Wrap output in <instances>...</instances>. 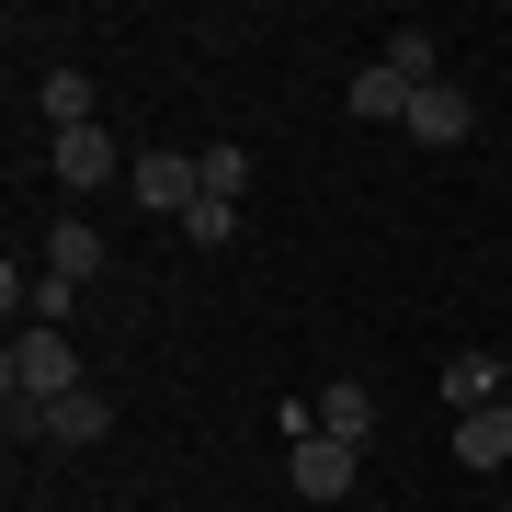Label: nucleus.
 Here are the masks:
<instances>
[{
    "instance_id": "9",
    "label": "nucleus",
    "mask_w": 512,
    "mask_h": 512,
    "mask_svg": "<svg viewBox=\"0 0 512 512\" xmlns=\"http://www.w3.org/2000/svg\"><path fill=\"white\" fill-rule=\"evenodd\" d=\"M319 433H342V444H376V387H319Z\"/></svg>"
},
{
    "instance_id": "11",
    "label": "nucleus",
    "mask_w": 512,
    "mask_h": 512,
    "mask_svg": "<svg viewBox=\"0 0 512 512\" xmlns=\"http://www.w3.org/2000/svg\"><path fill=\"white\" fill-rule=\"evenodd\" d=\"M444 399H456V421L490 410V399H512V387H501V353H456V365H444Z\"/></svg>"
},
{
    "instance_id": "13",
    "label": "nucleus",
    "mask_w": 512,
    "mask_h": 512,
    "mask_svg": "<svg viewBox=\"0 0 512 512\" xmlns=\"http://www.w3.org/2000/svg\"><path fill=\"white\" fill-rule=\"evenodd\" d=\"M80 319V285L69 274H35V285H23V330H69Z\"/></svg>"
},
{
    "instance_id": "3",
    "label": "nucleus",
    "mask_w": 512,
    "mask_h": 512,
    "mask_svg": "<svg viewBox=\"0 0 512 512\" xmlns=\"http://www.w3.org/2000/svg\"><path fill=\"white\" fill-rule=\"evenodd\" d=\"M285 478H296V501H342L353 478H365V444H342V433H296V444H285Z\"/></svg>"
},
{
    "instance_id": "6",
    "label": "nucleus",
    "mask_w": 512,
    "mask_h": 512,
    "mask_svg": "<svg viewBox=\"0 0 512 512\" xmlns=\"http://www.w3.org/2000/svg\"><path fill=\"white\" fill-rule=\"evenodd\" d=\"M46 160H57V183H69V194H103V183H114V137H103V126H69Z\"/></svg>"
},
{
    "instance_id": "4",
    "label": "nucleus",
    "mask_w": 512,
    "mask_h": 512,
    "mask_svg": "<svg viewBox=\"0 0 512 512\" xmlns=\"http://www.w3.org/2000/svg\"><path fill=\"white\" fill-rule=\"evenodd\" d=\"M444 444H456V467H467V478H512V399L467 410V421H456Z\"/></svg>"
},
{
    "instance_id": "8",
    "label": "nucleus",
    "mask_w": 512,
    "mask_h": 512,
    "mask_svg": "<svg viewBox=\"0 0 512 512\" xmlns=\"http://www.w3.org/2000/svg\"><path fill=\"white\" fill-rule=\"evenodd\" d=\"M376 69H399L410 92H433V80H444V35H433V23H399V35H387V57H376Z\"/></svg>"
},
{
    "instance_id": "1",
    "label": "nucleus",
    "mask_w": 512,
    "mask_h": 512,
    "mask_svg": "<svg viewBox=\"0 0 512 512\" xmlns=\"http://www.w3.org/2000/svg\"><path fill=\"white\" fill-rule=\"evenodd\" d=\"M0 399H80V353H69V330H12V353H0Z\"/></svg>"
},
{
    "instance_id": "2",
    "label": "nucleus",
    "mask_w": 512,
    "mask_h": 512,
    "mask_svg": "<svg viewBox=\"0 0 512 512\" xmlns=\"http://www.w3.org/2000/svg\"><path fill=\"white\" fill-rule=\"evenodd\" d=\"M126 194L148 205V217H194L205 160H183V148H137V160H126Z\"/></svg>"
},
{
    "instance_id": "12",
    "label": "nucleus",
    "mask_w": 512,
    "mask_h": 512,
    "mask_svg": "<svg viewBox=\"0 0 512 512\" xmlns=\"http://www.w3.org/2000/svg\"><path fill=\"white\" fill-rule=\"evenodd\" d=\"M35 114H46L57 137H69V126H92V80H80V69H46V80H35Z\"/></svg>"
},
{
    "instance_id": "14",
    "label": "nucleus",
    "mask_w": 512,
    "mask_h": 512,
    "mask_svg": "<svg viewBox=\"0 0 512 512\" xmlns=\"http://www.w3.org/2000/svg\"><path fill=\"white\" fill-rule=\"evenodd\" d=\"M239 194H251V148H205V205H239Z\"/></svg>"
},
{
    "instance_id": "10",
    "label": "nucleus",
    "mask_w": 512,
    "mask_h": 512,
    "mask_svg": "<svg viewBox=\"0 0 512 512\" xmlns=\"http://www.w3.org/2000/svg\"><path fill=\"white\" fill-rule=\"evenodd\" d=\"M353 114H365V126H410V80L399 69H353V92H342Z\"/></svg>"
},
{
    "instance_id": "16",
    "label": "nucleus",
    "mask_w": 512,
    "mask_h": 512,
    "mask_svg": "<svg viewBox=\"0 0 512 512\" xmlns=\"http://www.w3.org/2000/svg\"><path fill=\"white\" fill-rule=\"evenodd\" d=\"M501 387H512V353H501Z\"/></svg>"
},
{
    "instance_id": "15",
    "label": "nucleus",
    "mask_w": 512,
    "mask_h": 512,
    "mask_svg": "<svg viewBox=\"0 0 512 512\" xmlns=\"http://www.w3.org/2000/svg\"><path fill=\"white\" fill-rule=\"evenodd\" d=\"M183 239H194V251H228V239H239V205H205V194H194V217H183Z\"/></svg>"
},
{
    "instance_id": "7",
    "label": "nucleus",
    "mask_w": 512,
    "mask_h": 512,
    "mask_svg": "<svg viewBox=\"0 0 512 512\" xmlns=\"http://www.w3.org/2000/svg\"><path fill=\"white\" fill-rule=\"evenodd\" d=\"M46 274L92 285V274H103V228H92V217H57V228H46Z\"/></svg>"
},
{
    "instance_id": "17",
    "label": "nucleus",
    "mask_w": 512,
    "mask_h": 512,
    "mask_svg": "<svg viewBox=\"0 0 512 512\" xmlns=\"http://www.w3.org/2000/svg\"><path fill=\"white\" fill-rule=\"evenodd\" d=\"M490 512H512V490H501V501H490Z\"/></svg>"
},
{
    "instance_id": "5",
    "label": "nucleus",
    "mask_w": 512,
    "mask_h": 512,
    "mask_svg": "<svg viewBox=\"0 0 512 512\" xmlns=\"http://www.w3.org/2000/svg\"><path fill=\"white\" fill-rule=\"evenodd\" d=\"M399 137H421V148H456V137H478V103L456 92V80H433V92H410V126Z\"/></svg>"
}]
</instances>
